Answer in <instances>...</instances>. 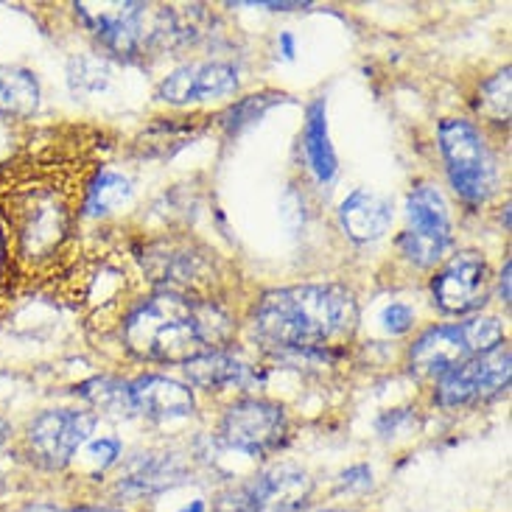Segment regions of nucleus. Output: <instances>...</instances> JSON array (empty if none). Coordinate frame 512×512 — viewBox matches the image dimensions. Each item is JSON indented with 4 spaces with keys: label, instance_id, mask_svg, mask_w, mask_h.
I'll list each match as a JSON object with an SVG mask.
<instances>
[{
    "label": "nucleus",
    "instance_id": "obj_1",
    "mask_svg": "<svg viewBox=\"0 0 512 512\" xmlns=\"http://www.w3.org/2000/svg\"><path fill=\"white\" fill-rule=\"evenodd\" d=\"M359 328L353 291L336 283L266 291L252 311V336L275 356L328 359Z\"/></svg>",
    "mask_w": 512,
    "mask_h": 512
},
{
    "label": "nucleus",
    "instance_id": "obj_2",
    "mask_svg": "<svg viewBox=\"0 0 512 512\" xmlns=\"http://www.w3.org/2000/svg\"><path fill=\"white\" fill-rule=\"evenodd\" d=\"M236 336V322L213 300L163 291L138 305L124 325L129 353L157 364H188L224 353Z\"/></svg>",
    "mask_w": 512,
    "mask_h": 512
},
{
    "label": "nucleus",
    "instance_id": "obj_3",
    "mask_svg": "<svg viewBox=\"0 0 512 512\" xmlns=\"http://www.w3.org/2000/svg\"><path fill=\"white\" fill-rule=\"evenodd\" d=\"M504 342V328L496 317H473L457 325H437L426 331L409 353V367L420 378H443L459 364L471 361Z\"/></svg>",
    "mask_w": 512,
    "mask_h": 512
},
{
    "label": "nucleus",
    "instance_id": "obj_4",
    "mask_svg": "<svg viewBox=\"0 0 512 512\" xmlns=\"http://www.w3.org/2000/svg\"><path fill=\"white\" fill-rule=\"evenodd\" d=\"M440 149L451 188L468 205H482L499 188L496 157L487 149L482 132L462 118H448L440 124Z\"/></svg>",
    "mask_w": 512,
    "mask_h": 512
},
{
    "label": "nucleus",
    "instance_id": "obj_5",
    "mask_svg": "<svg viewBox=\"0 0 512 512\" xmlns=\"http://www.w3.org/2000/svg\"><path fill=\"white\" fill-rule=\"evenodd\" d=\"M76 12L82 17V23L96 37L110 54L132 56L143 54L146 48H152L154 42L168 37L166 20L171 17L168 9L157 14V20L149 23V6L146 3H118V6H104L101 12H93L90 6H76Z\"/></svg>",
    "mask_w": 512,
    "mask_h": 512
},
{
    "label": "nucleus",
    "instance_id": "obj_6",
    "mask_svg": "<svg viewBox=\"0 0 512 512\" xmlns=\"http://www.w3.org/2000/svg\"><path fill=\"white\" fill-rule=\"evenodd\" d=\"M219 440L233 451H241L252 459H263L286 445L289 417L277 403L244 398L224 412Z\"/></svg>",
    "mask_w": 512,
    "mask_h": 512
},
{
    "label": "nucleus",
    "instance_id": "obj_7",
    "mask_svg": "<svg viewBox=\"0 0 512 512\" xmlns=\"http://www.w3.org/2000/svg\"><path fill=\"white\" fill-rule=\"evenodd\" d=\"M406 233L398 238V247L409 261L429 269L443 261L451 247V219L443 194L434 185H417L406 199Z\"/></svg>",
    "mask_w": 512,
    "mask_h": 512
},
{
    "label": "nucleus",
    "instance_id": "obj_8",
    "mask_svg": "<svg viewBox=\"0 0 512 512\" xmlns=\"http://www.w3.org/2000/svg\"><path fill=\"white\" fill-rule=\"evenodd\" d=\"M308 496V473L294 465H280L222 493L216 512H303Z\"/></svg>",
    "mask_w": 512,
    "mask_h": 512
},
{
    "label": "nucleus",
    "instance_id": "obj_9",
    "mask_svg": "<svg viewBox=\"0 0 512 512\" xmlns=\"http://www.w3.org/2000/svg\"><path fill=\"white\" fill-rule=\"evenodd\" d=\"M510 364V345L501 342L493 350L479 353L471 361L459 364L457 370L443 375L437 384V392H434V401L454 409V406H471V403L499 398L501 392H507L510 387Z\"/></svg>",
    "mask_w": 512,
    "mask_h": 512
},
{
    "label": "nucleus",
    "instance_id": "obj_10",
    "mask_svg": "<svg viewBox=\"0 0 512 512\" xmlns=\"http://www.w3.org/2000/svg\"><path fill=\"white\" fill-rule=\"evenodd\" d=\"M98 417L93 412L79 409H48L28 426V448L31 457L48 471L68 468L70 459L84 443H90V434L96 429Z\"/></svg>",
    "mask_w": 512,
    "mask_h": 512
},
{
    "label": "nucleus",
    "instance_id": "obj_11",
    "mask_svg": "<svg viewBox=\"0 0 512 512\" xmlns=\"http://www.w3.org/2000/svg\"><path fill=\"white\" fill-rule=\"evenodd\" d=\"M434 303L445 314H471L490 297V266L485 255L465 250L457 252L431 280Z\"/></svg>",
    "mask_w": 512,
    "mask_h": 512
},
{
    "label": "nucleus",
    "instance_id": "obj_12",
    "mask_svg": "<svg viewBox=\"0 0 512 512\" xmlns=\"http://www.w3.org/2000/svg\"><path fill=\"white\" fill-rule=\"evenodd\" d=\"M238 70L227 62H194L182 65L157 87V98L168 104H194V101H208V98H222L238 90Z\"/></svg>",
    "mask_w": 512,
    "mask_h": 512
},
{
    "label": "nucleus",
    "instance_id": "obj_13",
    "mask_svg": "<svg viewBox=\"0 0 512 512\" xmlns=\"http://www.w3.org/2000/svg\"><path fill=\"white\" fill-rule=\"evenodd\" d=\"M129 387H132L135 415H146L152 420H180L194 415V392L182 381H174L168 375H143Z\"/></svg>",
    "mask_w": 512,
    "mask_h": 512
},
{
    "label": "nucleus",
    "instance_id": "obj_14",
    "mask_svg": "<svg viewBox=\"0 0 512 512\" xmlns=\"http://www.w3.org/2000/svg\"><path fill=\"white\" fill-rule=\"evenodd\" d=\"M188 471L182 462L171 454H140L126 465L124 476L118 479L121 496H154L168 487H177L185 482Z\"/></svg>",
    "mask_w": 512,
    "mask_h": 512
},
{
    "label": "nucleus",
    "instance_id": "obj_15",
    "mask_svg": "<svg viewBox=\"0 0 512 512\" xmlns=\"http://www.w3.org/2000/svg\"><path fill=\"white\" fill-rule=\"evenodd\" d=\"M392 199L373 191H353L339 205V222L353 241H375L392 224Z\"/></svg>",
    "mask_w": 512,
    "mask_h": 512
},
{
    "label": "nucleus",
    "instance_id": "obj_16",
    "mask_svg": "<svg viewBox=\"0 0 512 512\" xmlns=\"http://www.w3.org/2000/svg\"><path fill=\"white\" fill-rule=\"evenodd\" d=\"M185 375L188 381L199 389H208V392H222L230 387H250L258 381V373L252 370L250 364L238 361L236 356H230L227 350L224 353H210L202 359H194L185 364Z\"/></svg>",
    "mask_w": 512,
    "mask_h": 512
},
{
    "label": "nucleus",
    "instance_id": "obj_17",
    "mask_svg": "<svg viewBox=\"0 0 512 512\" xmlns=\"http://www.w3.org/2000/svg\"><path fill=\"white\" fill-rule=\"evenodd\" d=\"M303 149L308 168L314 171V177L322 185H328L336 177V152L331 146V135H328V107H325V98H317L308 104L305 112V132H303Z\"/></svg>",
    "mask_w": 512,
    "mask_h": 512
},
{
    "label": "nucleus",
    "instance_id": "obj_18",
    "mask_svg": "<svg viewBox=\"0 0 512 512\" xmlns=\"http://www.w3.org/2000/svg\"><path fill=\"white\" fill-rule=\"evenodd\" d=\"M40 110V82L26 68L0 65V115L31 118Z\"/></svg>",
    "mask_w": 512,
    "mask_h": 512
},
{
    "label": "nucleus",
    "instance_id": "obj_19",
    "mask_svg": "<svg viewBox=\"0 0 512 512\" xmlns=\"http://www.w3.org/2000/svg\"><path fill=\"white\" fill-rule=\"evenodd\" d=\"M76 395L84 398L93 409L104 412V415L115 417H132L135 415V401H132V387L110 378V375H101V378H90L76 387Z\"/></svg>",
    "mask_w": 512,
    "mask_h": 512
},
{
    "label": "nucleus",
    "instance_id": "obj_20",
    "mask_svg": "<svg viewBox=\"0 0 512 512\" xmlns=\"http://www.w3.org/2000/svg\"><path fill=\"white\" fill-rule=\"evenodd\" d=\"M132 196V185L126 177L115 171H98L96 177L87 185L84 194V213L87 216H104L110 210L121 208L126 199Z\"/></svg>",
    "mask_w": 512,
    "mask_h": 512
},
{
    "label": "nucleus",
    "instance_id": "obj_21",
    "mask_svg": "<svg viewBox=\"0 0 512 512\" xmlns=\"http://www.w3.org/2000/svg\"><path fill=\"white\" fill-rule=\"evenodd\" d=\"M479 110L487 115L490 121L504 124L510 121V68H504L496 73L482 90V101H479Z\"/></svg>",
    "mask_w": 512,
    "mask_h": 512
},
{
    "label": "nucleus",
    "instance_id": "obj_22",
    "mask_svg": "<svg viewBox=\"0 0 512 512\" xmlns=\"http://www.w3.org/2000/svg\"><path fill=\"white\" fill-rule=\"evenodd\" d=\"M110 82V70L104 59L96 56H82L70 62V87L76 93H98Z\"/></svg>",
    "mask_w": 512,
    "mask_h": 512
},
{
    "label": "nucleus",
    "instance_id": "obj_23",
    "mask_svg": "<svg viewBox=\"0 0 512 512\" xmlns=\"http://www.w3.org/2000/svg\"><path fill=\"white\" fill-rule=\"evenodd\" d=\"M272 104H277V96H250L244 98V101H238L236 107L224 115V129L227 132H241L244 126L255 124Z\"/></svg>",
    "mask_w": 512,
    "mask_h": 512
},
{
    "label": "nucleus",
    "instance_id": "obj_24",
    "mask_svg": "<svg viewBox=\"0 0 512 512\" xmlns=\"http://www.w3.org/2000/svg\"><path fill=\"white\" fill-rule=\"evenodd\" d=\"M17 266H20V261H17V250H14L12 224L6 219V210L0 202V297L12 289V277Z\"/></svg>",
    "mask_w": 512,
    "mask_h": 512
},
{
    "label": "nucleus",
    "instance_id": "obj_25",
    "mask_svg": "<svg viewBox=\"0 0 512 512\" xmlns=\"http://www.w3.org/2000/svg\"><path fill=\"white\" fill-rule=\"evenodd\" d=\"M381 325H384V331L392 333V336L406 333L412 325H415V311L403 303L387 305V308L381 311Z\"/></svg>",
    "mask_w": 512,
    "mask_h": 512
},
{
    "label": "nucleus",
    "instance_id": "obj_26",
    "mask_svg": "<svg viewBox=\"0 0 512 512\" xmlns=\"http://www.w3.org/2000/svg\"><path fill=\"white\" fill-rule=\"evenodd\" d=\"M87 451H90V457L98 465V471H107L121 457V443L115 437H101V440H93V443L87 445Z\"/></svg>",
    "mask_w": 512,
    "mask_h": 512
},
{
    "label": "nucleus",
    "instance_id": "obj_27",
    "mask_svg": "<svg viewBox=\"0 0 512 512\" xmlns=\"http://www.w3.org/2000/svg\"><path fill=\"white\" fill-rule=\"evenodd\" d=\"M342 487L345 490H370L373 487V471L367 465H353L342 473Z\"/></svg>",
    "mask_w": 512,
    "mask_h": 512
},
{
    "label": "nucleus",
    "instance_id": "obj_28",
    "mask_svg": "<svg viewBox=\"0 0 512 512\" xmlns=\"http://www.w3.org/2000/svg\"><path fill=\"white\" fill-rule=\"evenodd\" d=\"M23 512H121L115 507H90V504H82V507H54V504H31Z\"/></svg>",
    "mask_w": 512,
    "mask_h": 512
},
{
    "label": "nucleus",
    "instance_id": "obj_29",
    "mask_svg": "<svg viewBox=\"0 0 512 512\" xmlns=\"http://www.w3.org/2000/svg\"><path fill=\"white\" fill-rule=\"evenodd\" d=\"M510 272H512V266L510 261L504 263V272H501L499 277V294H501V303L504 305H510Z\"/></svg>",
    "mask_w": 512,
    "mask_h": 512
},
{
    "label": "nucleus",
    "instance_id": "obj_30",
    "mask_svg": "<svg viewBox=\"0 0 512 512\" xmlns=\"http://www.w3.org/2000/svg\"><path fill=\"white\" fill-rule=\"evenodd\" d=\"M280 45H283V56H286V59H294V37H291L289 31L280 34Z\"/></svg>",
    "mask_w": 512,
    "mask_h": 512
},
{
    "label": "nucleus",
    "instance_id": "obj_31",
    "mask_svg": "<svg viewBox=\"0 0 512 512\" xmlns=\"http://www.w3.org/2000/svg\"><path fill=\"white\" fill-rule=\"evenodd\" d=\"M250 6H258V9H303L300 3H250Z\"/></svg>",
    "mask_w": 512,
    "mask_h": 512
},
{
    "label": "nucleus",
    "instance_id": "obj_32",
    "mask_svg": "<svg viewBox=\"0 0 512 512\" xmlns=\"http://www.w3.org/2000/svg\"><path fill=\"white\" fill-rule=\"evenodd\" d=\"M9 437H12V426H9V423H6V420L0 417V445L6 443Z\"/></svg>",
    "mask_w": 512,
    "mask_h": 512
},
{
    "label": "nucleus",
    "instance_id": "obj_33",
    "mask_svg": "<svg viewBox=\"0 0 512 512\" xmlns=\"http://www.w3.org/2000/svg\"><path fill=\"white\" fill-rule=\"evenodd\" d=\"M180 512H205V501H194V504H188V507H182Z\"/></svg>",
    "mask_w": 512,
    "mask_h": 512
},
{
    "label": "nucleus",
    "instance_id": "obj_34",
    "mask_svg": "<svg viewBox=\"0 0 512 512\" xmlns=\"http://www.w3.org/2000/svg\"><path fill=\"white\" fill-rule=\"evenodd\" d=\"M322 512H347V510H322Z\"/></svg>",
    "mask_w": 512,
    "mask_h": 512
}]
</instances>
